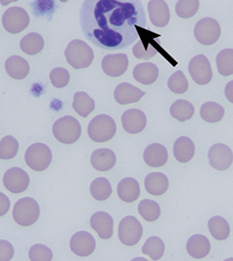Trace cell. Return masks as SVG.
<instances>
[{"label":"cell","instance_id":"b9f144b4","mask_svg":"<svg viewBox=\"0 0 233 261\" xmlns=\"http://www.w3.org/2000/svg\"><path fill=\"white\" fill-rule=\"evenodd\" d=\"M14 252V247L10 242L0 240V261L11 260Z\"/></svg>","mask_w":233,"mask_h":261},{"label":"cell","instance_id":"836d02e7","mask_svg":"<svg viewBox=\"0 0 233 261\" xmlns=\"http://www.w3.org/2000/svg\"><path fill=\"white\" fill-rule=\"evenodd\" d=\"M138 212L145 221H157L161 216V206L158 202L151 199H144L138 205Z\"/></svg>","mask_w":233,"mask_h":261},{"label":"cell","instance_id":"52a82bcc","mask_svg":"<svg viewBox=\"0 0 233 261\" xmlns=\"http://www.w3.org/2000/svg\"><path fill=\"white\" fill-rule=\"evenodd\" d=\"M221 36L220 23L212 18L198 20L194 27V37L204 46L213 45Z\"/></svg>","mask_w":233,"mask_h":261},{"label":"cell","instance_id":"7402d4cb","mask_svg":"<svg viewBox=\"0 0 233 261\" xmlns=\"http://www.w3.org/2000/svg\"><path fill=\"white\" fill-rule=\"evenodd\" d=\"M145 189L152 195H162L169 188V180L166 175L161 172L150 173L144 181Z\"/></svg>","mask_w":233,"mask_h":261},{"label":"cell","instance_id":"e0dca14e","mask_svg":"<svg viewBox=\"0 0 233 261\" xmlns=\"http://www.w3.org/2000/svg\"><path fill=\"white\" fill-rule=\"evenodd\" d=\"M92 229L97 233L101 239H110L113 235L114 221L111 216L106 212H96L91 218Z\"/></svg>","mask_w":233,"mask_h":261},{"label":"cell","instance_id":"30bf717a","mask_svg":"<svg viewBox=\"0 0 233 261\" xmlns=\"http://www.w3.org/2000/svg\"><path fill=\"white\" fill-rule=\"evenodd\" d=\"M189 72L192 79L201 86L209 84L213 77L211 63L204 55H198L191 60Z\"/></svg>","mask_w":233,"mask_h":261},{"label":"cell","instance_id":"f1b7e54d","mask_svg":"<svg viewBox=\"0 0 233 261\" xmlns=\"http://www.w3.org/2000/svg\"><path fill=\"white\" fill-rule=\"evenodd\" d=\"M20 47L21 50L27 55H36L43 50L44 39L40 34L36 32H31L20 40Z\"/></svg>","mask_w":233,"mask_h":261},{"label":"cell","instance_id":"4dcf8cb0","mask_svg":"<svg viewBox=\"0 0 233 261\" xmlns=\"http://www.w3.org/2000/svg\"><path fill=\"white\" fill-rule=\"evenodd\" d=\"M224 116V108L216 102H206L200 108V117L207 122L215 123L222 121Z\"/></svg>","mask_w":233,"mask_h":261},{"label":"cell","instance_id":"9a60e30c","mask_svg":"<svg viewBox=\"0 0 233 261\" xmlns=\"http://www.w3.org/2000/svg\"><path fill=\"white\" fill-rule=\"evenodd\" d=\"M122 127L131 134H137L145 129L147 124V117L143 111L139 109L126 110L122 116Z\"/></svg>","mask_w":233,"mask_h":261},{"label":"cell","instance_id":"3957f363","mask_svg":"<svg viewBox=\"0 0 233 261\" xmlns=\"http://www.w3.org/2000/svg\"><path fill=\"white\" fill-rule=\"evenodd\" d=\"M53 133L59 142L70 145L80 138L81 124L74 117L65 116L55 121L53 125Z\"/></svg>","mask_w":233,"mask_h":261},{"label":"cell","instance_id":"1f68e13d","mask_svg":"<svg viewBox=\"0 0 233 261\" xmlns=\"http://www.w3.org/2000/svg\"><path fill=\"white\" fill-rule=\"evenodd\" d=\"M90 190L91 196L98 201L106 200L112 194L111 184L109 180L103 177L94 179L91 182Z\"/></svg>","mask_w":233,"mask_h":261},{"label":"cell","instance_id":"d6a6232c","mask_svg":"<svg viewBox=\"0 0 233 261\" xmlns=\"http://www.w3.org/2000/svg\"><path fill=\"white\" fill-rule=\"evenodd\" d=\"M164 251H165L164 243L161 238L157 236H152L148 238L142 247L143 253L149 255L152 260L161 259L163 256Z\"/></svg>","mask_w":233,"mask_h":261},{"label":"cell","instance_id":"ee69618b","mask_svg":"<svg viewBox=\"0 0 233 261\" xmlns=\"http://www.w3.org/2000/svg\"><path fill=\"white\" fill-rule=\"evenodd\" d=\"M224 93H225V97L227 98V100L233 103V81H230L229 83L226 84L225 89H224Z\"/></svg>","mask_w":233,"mask_h":261},{"label":"cell","instance_id":"cb8c5ba5","mask_svg":"<svg viewBox=\"0 0 233 261\" xmlns=\"http://www.w3.org/2000/svg\"><path fill=\"white\" fill-rule=\"evenodd\" d=\"M5 69L11 78L22 80L30 73V64L20 56H12L5 62Z\"/></svg>","mask_w":233,"mask_h":261},{"label":"cell","instance_id":"6da1fadb","mask_svg":"<svg viewBox=\"0 0 233 261\" xmlns=\"http://www.w3.org/2000/svg\"><path fill=\"white\" fill-rule=\"evenodd\" d=\"M82 31L103 50H123L137 40L136 27L146 25L141 0H85L80 11Z\"/></svg>","mask_w":233,"mask_h":261},{"label":"cell","instance_id":"44dd1931","mask_svg":"<svg viewBox=\"0 0 233 261\" xmlns=\"http://www.w3.org/2000/svg\"><path fill=\"white\" fill-rule=\"evenodd\" d=\"M116 154L110 149H97L91 156V165L97 171L110 170L116 164Z\"/></svg>","mask_w":233,"mask_h":261},{"label":"cell","instance_id":"5bb4252c","mask_svg":"<svg viewBox=\"0 0 233 261\" xmlns=\"http://www.w3.org/2000/svg\"><path fill=\"white\" fill-rule=\"evenodd\" d=\"M102 70L110 77L122 76L128 67V58L124 54H112L103 58Z\"/></svg>","mask_w":233,"mask_h":261},{"label":"cell","instance_id":"7bdbcfd3","mask_svg":"<svg viewBox=\"0 0 233 261\" xmlns=\"http://www.w3.org/2000/svg\"><path fill=\"white\" fill-rule=\"evenodd\" d=\"M11 202L9 198L2 192H0V217L6 215L10 209Z\"/></svg>","mask_w":233,"mask_h":261},{"label":"cell","instance_id":"f546056e","mask_svg":"<svg viewBox=\"0 0 233 261\" xmlns=\"http://www.w3.org/2000/svg\"><path fill=\"white\" fill-rule=\"evenodd\" d=\"M171 117L179 121H186L192 119L194 115V107L189 101L179 99L175 101L170 107Z\"/></svg>","mask_w":233,"mask_h":261},{"label":"cell","instance_id":"d6986e66","mask_svg":"<svg viewBox=\"0 0 233 261\" xmlns=\"http://www.w3.org/2000/svg\"><path fill=\"white\" fill-rule=\"evenodd\" d=\"M210 250L211 244L209 239L201 234L193 235L187 242V251L193 258L201 259L206 257Z\"/></svg>","mask_w":233,"mask_h":261},{"label":"cell","instance_id":"7a4b0ae2","mask_svg":"<svg viewBox=\"0 0 233 261\" xmlns=\"http://www.w3.org/2000/svg\"><path fill=\"white\" fill-rule=\"evenodd\" d=\"M64 55L67 62L75 69L89 67L94 59V54L91 47L86 42L78 39L68 44Z\"/></svg>","mask_w":233,"mask_h":261},{"label":"cell","instance_id":"5b68a950","mask_svg":"<svg viewBox=\"0 0 233 261\" xmlns=\"http://www.w3.org/2000/svg\"><path fill=\"white\" fill-rule=\"evenodd\" d=\"M39 204L31 197L21 198L16 202L14 206L13 218L18 224L22 226H30L34 224L39 219Z\"/></svg>","mask_w":233,"mask_h":261},{"label":"cell","instance_id":"4fadbf2b","mask_svg":"<svg viewBox=\"0 0 233 261\" xmlns=\"http://www.w3.org/2000/svg\"><path fill=\"white\" fill-rule=\"evenodd\" d=\"M96 243L91 233L87 231H79L75 233L70 240V249L76 255L86 257L91 255L95 250Z\"/></svg>","mask_w":233,"mask_h":261},{"label":"cell","instance_id":"bcb514c9","mask_svg":"<svg viewBox=\"0 0 233 261\" xmlns=\"http://www.w3.org/2000/svg\"><path fill=\"white\" fill-rule=\"evenodd\" d=\"M60 1H61V2H63V3H64V2H67L68 0H60Z\"/></svg>","mask_w":233,"mask_h":261},{"label":"cell","instance_id":"e575fe53","mask_svg":"<svg viewBox=\"0 0 233 261\" xmlns=\"http://www.w3.org/2000/svg\"><path fill=\"white\" fill-rule=\"evenodd\" d=\"M216 64L221 75H233V49H224L221 50L217 56Z\"/></svg>","mask_w":233,"mask_h":261},{"label":"cell","instance_id":"603a6c76","mask_svg":"<svg viewBox=\"0 0 233 261\" xmlns=\"http://www.w3.org/2000/svg\"><path fill=\"white\" fill-rule=\"evenodd\" d=\"M133 77L142 85H152L159 77V68L152 62L139 63L133 69Z\"/></svg>","mask_w":233,"mask_h":261},{"label":"cell","instance_id":"f6af8a7d","mask_svg":"<svg viewBox=\"0 0 233 261\" xmlns=\"http://www.w3.org/2000/svg\"><path fill=\"white\" fill-rule=\"evenodd\" d=\"M18 0H0V3L3 5V6H7L9 5L12 2H16Z\"/></svg>","mask_w":233,"mask_h":261},{"label":"cell","instance_id":"4316f807","mask_svg":"<svg viewBox=\"0 0 233 261\" xmlns=\"http://www.w3.org/2000/svg\"><path fill=\"white\" fill-rule=\"evenodd\" d=\"M73 109L83 118L88 117L94 110L95 103L91 96L85 91H78L74 94Z\"/></svg>","mask_w":233,"mask_h":261},{"label":"cell","instance_id":"ac0fdd59","mask_svg":"<svg viewBox=\"0 0 233 261\" xmlns=\"http://www.w3.org/2000/svg\"><path fill=\"white\" fill-rule=\"evenodd\" d=\"M144 95V91L134 87L130 83H122L119 86H117L114 93L115 99L121 105L135 103L140 100Z\"/></svg>","mask_w":233,"mask_h":261},{"label":"cell","instance_id":"d590c367","mask_svg":"<svg viewBox=\"0 0 233 261\" xmlns=\"http://www.w3.org/2000/svg\"><path fill=\"white\" fill-rule=\"evenodd\" d=\"M19 151V142L13 136H5L0 141V160L8 161L14 159Z\"/></svg>","mask_w":233,"mask_h":261},{"label":"cell","instance_id":"7c38bea8","mask_svg":"<svg viewBox=\"0 0 233 261\" xmlns=\"http://www.w3.org/2000/svg\"><path fill=\"white\" fill-rule=\"evenodd\" d=\"M30 176L19 167H13L6 171L3 177L4 187L12 193H21L30 186Z\"/></svg>","mask_w":233,"mask_h":261},{"label":"cell","instance_id":"83f0119b","mask_svg":"<svg viewBox=\"0 0 233 261\" xmlns=\"http://www.w3.org/2000/svg\"><path fill=\"white\" fill-rule=\"evenodd\" d=\"M208 228L216 240H225L230 233V226L225 219L215 216L208 221Z\"/></svg>","mask_w":233,"mask_h":261},{"label":"cell","instance_id":"9c48e42d","mask_svg":"<svg viewBox=\"0 0 233 261\" xmlns=\"http://www.w3.org/2000/svg\"><path fill=\"white\" fill-rule=\"evenodd\" d=\"M30 16L28 12L21 7H12L5 11L2 23L6 31L12 34L20 33L24 31L30 24Z\"/></svg>","mask_w":233,"mask_h":261},{"label":"cell","instance_id":"277c9868","mask_svg":"<svg viewBox=\"0 0 233 261\" xmlns=\"http://www.w3.org/2000/svg\"><path fill=\"white\" fill-rule=\"evenodd\" d=\"M117 132V124L108 115H98L91 120L88 126V134L91 140L103 143L111 140Z\"/></svg>","mask_w":233,"mask_h":261},{"label":"cell","instance_id":"d4e9b609","mask_svg":"<svg viewBox=\"0 0 233 261\" xmlns=\"http://www.w3.org/2000/svg\"><path fill=\"white\" fill-rule=\"evenodd\" d=\"M195 147L192 139L187 136H181L174 143L173 152L177 161L186 163L191 161L194 155Z\"/></svg>","mask_w":233,"mask_h":261},{"label":"cell","instance_id":"60d3db41","mask_svg":"<svg viewBox=\"0 0 233 261\" xmlns=\"http://www.w3.org/2000/svg\"><path fill=\"white\" fill-rule=\"evenodd\" d=\"M50 79H51V84L55 86V88L61 89L68 85V83L70 81V74L66 69L58 67V68H55L54 70L51 71Z\"/></svg>","mask_w":233,"mask_h":261},{"label":"cell","instance_id":"74e56055","mask_svg":"<svg viewBox=\"0 0 233 261\" xmlns=\"http://www.w3.org/2000/svg\"><path fill=\"white\" fill-rule=\"evenodd\" d=\"M167 86L174 93L183 94L189 89V82L182 71H176L168 79Z\"/></svg>","mask_w":233,"mask_h":261},{"label":"cell","instance_id":"ba28073f","mask_svg":"<svg viewBox=\"0 0 233 261\" xmlns=\"http://www.w3.org/2000/svg\"><path fill=\"white\" fill-rule=\"evenodd\" d=\"M143 235L142 224L135 217L123 218L119 225V239L125 246L138 244Z\"/></svg>","mask_w":233,"mask_h":261},{"label":"cell","instance_id":"8d00e7d4","mask_svg":"<svg viewBox=\"0 0 233 261\" xmlns=\"http://www.w3.org/2000/svg\"><path fill=\"white\" fill-rule=\"evenodd\" d=\"M199 9V0H179L176 4V14L183 19L193 17Z\"/></svg>","mask_w":233,"mask_h":261},{"label":"cell","instance_id":"f35d334b","mask_svg":"<svg viewBox=\"0 0 233 261\" xmlns=\"http://www.w3.org/2000/svg\"><path fill=\"white\" fill-rule=\"evenodd\" d=\"M31 261H51L53 259V251L45 245H33L29 253Z\"/></svg>","mask_w":233,"mask_h":261},{"label":"cell","instance_id":"484cf974","mask_svg":"<svg viewBox=\"0 0 233 261\" xmlns=\"http://www.w3.org/2000/svg\"><path fill=\"white\" fill-rule=\"evenodd\" d=\"M118 195L121 200L132 203L138 199L140 195L139 182L133 178H124L118 185Z\"/></svg>","mask_w":233,"mask_h":261},{"label":"cell","instance_id":"ffe728a7","mask_svg":"<svg viewBox=\"0 0 233 261\" xmlns=\"http://www.w3.org/2000/svg\"><path fill=\"white\" fill-rule=\"evenodd\" d=\"M144 161L151 167L163 166L168 160V151L166 148L159 143L149 145L144 151Z\"/></svg>","mask_w":233,"mask_h":261},{"label":"cell","instance_id":"8992f818","mask_svg":"<svg viewBox=\"0 0 233 261\" xmlns=\"http://www.w3.org/2000/svg\"><path fill=\"white\" fill-rule=\"evenodd\" d=\"M24 160L29 167L32 170H46L53 160L51 149L43 143H34L28 148L25 151Z\"/></svg>","mask_w":233,"mask_h":261},{"label":"cell","instance_id":"2e32d148","mask_svg":"<svg viewBox=\"0 0 233 261\" xmlns=\"http://www.w3.org/2000/svg\"><path fill=\"white\" fill-rule=\"evenodd\" d=\"M148 12L152 24L164 28L170 20V11L164 0H151L148 3Z\"/></svg>","mask_w":233,"mask_h":261},{"label":"cell","instance_id":"8fae6325","mask_svg":"<svg viewBox=\"0 0 233 261\" xmlns=\"http://www.w3.org/2000/svg\"><path fill=\"white\" fill-rule=\"evenodd\" d=\"M210 165L216 170L224 171L228 169L233 162L231 149L224 144H215L208 152Z\"/></svg>","mask_w":233,"mask_h":261},{"label":"cell","instance_id":"ab89813d","mask_svg":"<svg viewBox=\"0 0 233 261\" xmlns=\"http://www.w3.org/2000/svg\"><path fill=\"white\" fill-rule=\"evenodd\" d=\"M133 55L135 58L140 59V60H150L153 58L157 54L156 48L151 45L150 43H148V45L143 42L139 41L134 47H133Z\"/></svg>","mask_w":233,"mask_h":261}]
</instances>
